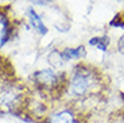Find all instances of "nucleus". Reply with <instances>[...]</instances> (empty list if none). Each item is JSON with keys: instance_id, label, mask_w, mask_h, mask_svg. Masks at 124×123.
<instances>
[{"instance_id": "f257e3e1", "label": "nucleus", "mask_w": 124, "mask_h": 123, "mask_svg": "<svg viewBox=\"0 0 124 123\" xmlns=\"http://www.w3.org/2000/svg\"><path fill=\"white\" fill-rule=\"evenodd\" d=\"M102 87L100 74L89 66L78 65L68 77L62 97L66 105L76 108L86 116V107H89L92 102L97 103L99 97H101Z\"/></svg>"}, {"instance_id": "f03ea898", "label": "nucleus", "mask_w": 124, "mask_h": 123, "mask_svg": "<svg viewBox=\"0 0 124 123\" xmlns=\"http://www.w3.org/2000/svg\"><path fill=\"white\" fill-rule=\"evenodd\" d=\"M40 123H89L88 116H85L78 110L63 105L61 108H54L49 111L40 120Z\"/></svg>"}, {"instance_id": "7ed1b4c3", "label": "nucleus", "mask_w": 124, "mask_h": 123, "mask_svg": "<svg viewBox=\"0 0 124 123\" xmlns=\"http://www.w3.org/2000/svg\"><path fill=\"white\" fill-rule=\"evenodd\" d=\"M26 15H27V19H28V23H30L31 28H34L39 35L43 37V35H46L47 33H49V28H47V26L45 25L42 16H40L32 7H28L27 8Z\"/></svg>"}, {"instance_id": "20e7f679", "label": "nucleus", "mask_w": 124, "mask_h": 123, "mask_svg": "<svg viewBox=\"0 0 124 123\" xmlns=\"http://www.w3.org/2000/svg\"><path fill=\"white\" fill-rule=\"evenodd\" d=\"M12 35V22L3 9H0V49L11 39Z\"/></svg>"}, {"instance_id": "39448f33", "label": "nucleus", "mask_w": 124, "mask_h": 123, "mask_svg": "<svg viewBox=\"0 0 124 123\" xmlns=\"http://www.w3.org/2000/svg\"><path fill=\"white\" fill-rule=\"evenodd\" d=\"M61 58L63 62H69V61H74V60H80L82 58L86 53H85L84 46H78V47H66L62 52H59Z\"/></svg>"}, {"instance_id": "423d86ee", "label": "nucleus", "mask_w": 124, "mask_h": 123, "mask_svg": "<svg viewBox=\"0 0 124 123\" xmlns=\"http://www.w3.org/2000/svg\"><path fill=\"white\" fill-rule=\"evenodd\" d=\"M105 123H124V107L117 108L109 114Z\"/></svg>"}, {"instance_id": "0eeeda50", "label": "nucleus", "mask_w": 124, "mask_h": 123, "mask_svg": "<svg viewBox=\"0 0 124 123\" xmlns=\"http://www.w3.org/2000/svg\"><path fill=\"white\" fill-rule=\"evenodd\" d=\"M89 45L96 46L97 49H100L101 52H105L107 47L109 46V38L107 37H97V38H92L89 41Z\"/></svg>"}, {"instance_id": "6e6552de", "label": "nucleus", "mask_w": 124, "mask_h": 123, "mask_svg": "<svg viewBox=\"0 0 124 123\" xmlns=\"http://www.w3.org/2000/svg\"><path fill=\"white\" fill-rule=\"evenodd\" d=\"M30 1L32 6H38V7H47L50 4H53L54 0H27Z\"/></svg>"}, {"instance_id": "1a4fd4ad", "label": "nucleus", "mask_w": 124, "mask_h": 123, "mask_svg": "<svg viewBox=\"0 0 124 123\" xmlns=\"http://www.w3.org/2000/svg\"><path fill=\"white\" fill-rule=\"evenodd\" d=\"M117 49L120 50L121 54H124V35L120 38V41L117 42Z\"/></svg>"}]
</instances>
